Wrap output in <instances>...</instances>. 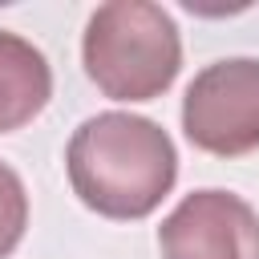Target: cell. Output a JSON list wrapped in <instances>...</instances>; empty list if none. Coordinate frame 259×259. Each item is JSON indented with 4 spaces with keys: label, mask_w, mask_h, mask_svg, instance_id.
<instances>
[{
    "label": "cell",
    "mask_w": 259,
    "mask_h": 259,
    "mask_svg": "<svg viewBox=\"0 0 259 259\" xmlns=\"http://www.w3.org/2000/svg\"><path fill=\"white\" fill-rule=\"evenodd\" d=\"M24 227H28L24 182L8 162H0V259H8L16 251V243L24 239Z\"/></svg>",
    "instance_id": "obj_6"
},
{
    "label": "cell",
    "mask_w": 259,
    "mask_h": 259,
    "mask_svg": "<svg viewBox=\"0 0 259 259\" xmlns=\"http://www.w3.org/2000/svg\"><path fill=\"white\" fill-rule=\"evenodd\" d=\"M182 130L190 146L219 158L259 150V61L227 57L194 73L182 97Z\"/></svg>",
    "instance_id": "obj_3"
},
{
    "label": "cell",
    "mask_w": 259,
    "mask_h": 259,
    "mask_svg": "<svg viewBox=\"0 0 259 259\" xmlns=\"http://www.w3.org/2000/svg\"><path fill=\"white\" fill-rule=\"evenodd\" d=\"M162 259H259V214L231 190L186 194L158 227Z\"/></svg>",
    "instance_id": "obj_4"
},
{
    "label": "cell",
    "mask_w": 259,
    "mask_h": 259,
    "mask_svg": "<svg viewBox=\"0 0 259 259\" xmlns=\"http://www.w3.org/2000/svg\"><path fill=\"white\" fill-rule=\"evenodd\" d=\"M81 57L105 97L154 101L182 69V40L166 8L150 0H109L89 16Z\"/></svg>",
    "instance_id": "obj_2"
},
{
    "label": "cell",
    "mask_w": 259,
    "mask_h": 259,
    "mask_svg": "<svg viewBox=\"0 0 259 259\" xmlns=\"http://www.w3.org/2000/svg\"><path fill=\"white\" fill-rule=\"evenodd\" d=\"M53 97V69L45 53L0 28V134L28 125Z\"/></svg>",
    "instance_id": "obj_5"
},
{
    "label": "cell",
    "mask_w": 259,
    "mask_h": 259,
    "mask_svg": "<svg viewBox=\"0 0 259 259\" xmlns=\"http://www.w3.org/2000/svg\"><path fill=\"white\" fill-rule=\"evenodd\" d=\"M73 194L105 219H146L178 178V154L170 134L138 113L85 117L65 150Z\"/></svg>",
    "instance_id": "obj_1"
}]
</instances>
